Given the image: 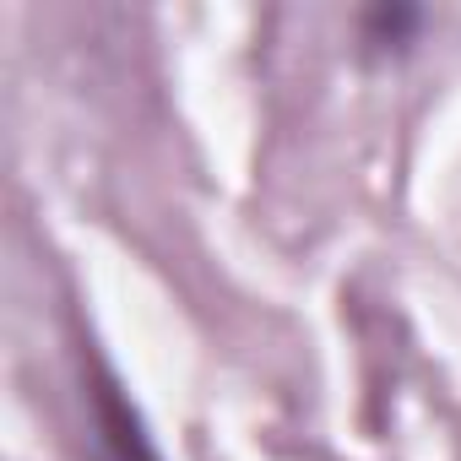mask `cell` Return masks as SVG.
<instances>
[{
	"instance_id": "obj_1",
	"label": "cell",
	"mask_w": 461,
	"mask_h": 461,
	"mask_svg": "<svg viewBox=\"0 0 461 461\" xmlns=\"http://www.w3.org/2000/svg\"><path fill=\"white\" fill-rule=\"evenodd\" d=\"M87 407H93V429H98L104 461H158V450H152V439H147L136 407L125 402L120 380H114L104 364H98L93 380H87Z\"/></svg>"
},
{
	"instance_id": "obj_2",
	"label": "cell",
	"mask_w": 461,
	"mask_h": 461,
	"mask_svg": "<svg viewBox=\"0 0 461 461\" xmlns=\"http://www.w3.org/2000/svg\"><path fill=\"white\" fill-rule=\"evenodd\" d=\"M364 28H369V44H402L418 28V12H369Z\"/></svg>"
}]
</instances>
